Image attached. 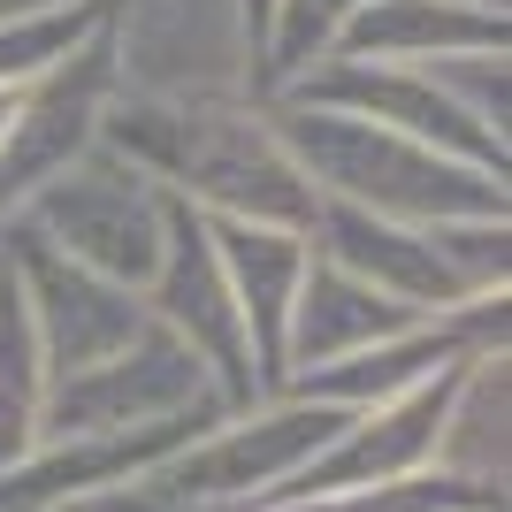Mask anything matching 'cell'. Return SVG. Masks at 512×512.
Here are the masks:
<instances>
[{"mask_svg": "<svg viewBox=\"0 0 512 512\" xmlns=\"http://www.w3.org/2000/svg\"><path fill=\"white\" fill-rule=\"evenodd\" d=\"M100 146L123 153L138 176H153L169 199L199 214H245V222H283L306 230L314 184L283 153L268 107H237L222 92H130L115 85L100 115Z\"/></svg>", "mask_w": 512, "mask_h": 512, "instance_id": "cell-1", "label": "cell"}, {"mask_svg": "<svg viewBox=\"0 0 512 512\" xmlns=\"http://www.w3.org/2000/svg\"><path fill=\"white\" fill-rule=\"evenodd\" d=\"M260 107H268L283 153L299 161V176L314 184V199H344V207H367L383 222H413V230L490 222V214L512 207L505 169L459 161L444 146H421L406 130L360 123V115H337V107H291V100H260Z\"/></svg>", "mask_w": 512, "mask_h": 512, "instance_id": "cell-2", "label": "cell"}, {"mask_svg": "<svg viewBox=\"0 0 512 512\" xmlns=\"http://www.w3.org/2000/svg\"><path fill=\"white\" fill-rule=\"evenodd\" d=\"M344 428L337 406H306V398H276V406H245L222 413L214 428H199L184 451H169L161 467L146 474L153 505L169 512H260L276 505L283 482H299L306 459H314L329 436Z\"/></svg>", "mask_w": 512, "mask_h": 512, "instance_id": "cell-3", "label": "cell"}, {"mask_svg": "<svg viewBox=\"0 0 512 512\" xmlns=\"http://www.w3.org/2000/svg\"><path fill=\"white\" fill-rule=\"evenodd\" d=\"M8 222H23L31 237H46L62 260L92 268V276L123 283V291H146L153 268H161L169 192H161L153 176H138L123 153L92 146V153H77L62 176H46Z\"/></svg>", "mask_w": 512, "mask_h": 512, "instance_id": "cell-4", "label": "cell"}, {"mask_svg": "<svg viewBox=\"0 0 512 512\" xmlns=\"http://www.w3.org/2000/svg\"><path fill=\"white\" fill-rule=\"evenodd\" d=\"M123 77H130V62H123V0H115V16L92 23L39 85H23L16 123L0 138V222L39 192L46 176H62L77 153L100 146V115Z\"/></svg>", "mask_w": 512, "mask_h": 512, "instance_id": "cell-5", "label": "cell"}, {"mask_svg": "<svg viewBox=\"0 0 512 512\" xmlns=\"http://www.w3.org/2000/svg\"><path fill=\"white\" fill-rule=\"evenodd\" d=\"M192 406H222V398H214L207 367L192 360V344L169 337L146 314V329L123 352L46 383L39 444H54V436H115V428H146V421H169V413H192Z\"/></svg>", "mask_w": 512, "mask_h": 512, "instance_id": "cell-6", "label": "cell"}, {"mask_svg": "<svg viewBox=\"0 0 512 512\" xmlns=\"http://www.w3.org/2000/svg\"><path fill=\"white\" fill-rule=\"evenodd\" d=\"M146 314L169 329V337L192 344V360L207 367L214 398L230 413H245L260 398V367H253V337H245V314L230 299V276L214 260V237H207V214L169 199V230H161V268L153 283L138 291Z\"/></svg>", "mask_w": 512, "mask_h": 512, "instance_id": "cell-7", "label": "cell"}, {"mask_svg": "<svg viewBox=\"0 0 512 512\" xmlns=\"http://www.w3.org/2000/svg\"><path fill=\"white\" fill-rule=\"evenodd\" d=\"M0 260H8L23 306H31V329H39V352H46V383L107 360V352H123V344L146 329V299H138V291H123V283H107V276H92V268H77V260H62L46 237L23 230V222H0Z\"/></svg>", "mask_w": 512, "mask_h": 512, "instance_id": "cell-8", "label": "cell"}, {"mask_svg": "<svg viewBox=\"0 0 512 512\" xmlns=\"http://www.w3.org/2000/svg\"><path fill=\"white\" fill-rule=\"evenodd\" d=\"M276 100L337 107V115H360V123L406 130V138H421V146H444V153H459V161L505 169V138L474 123L421 62H352V54H329V62H314L306 77H291Z\"/></svg>", "mask_w": 512, "mask_h": 512, "instance_id": "cell-9", "label": "cell"}, {"mask_svg": "<svg viewBox=\"0 0 512 512\" xmlns=\"http://www.w3.org/2000/svg\"><path fill=\"white\" fill-rule=\"evenodd\" d=\"M306 253L367 276L375 291L406 299L413 314H428V321L482 306V291H474V283L459 276V260L444 253V222H436V230H413V222H383V214L344 207V199H314V214H306ZM497 299H505V291H497Z\"/></svg>", "mask_w": 512, "mask_h": 512, "instance_id": "cell-10", "label": "cell"}, {"mask_svg": "<svg viewBox=\"0 0 512 512\" xmlns=\"http://www.w3.org/2000/svg\"><path fill=\"white\" fill-rule=\"evenodd\" d=\"M214 260L230 276V299L245 314V337H253V367L260 390H276L283 375V321L299 299L306 276V230H283V222H245V214H207Z\"/></svg>", "mask_w": 512, "mask_h": 512, "instance_id": "cell-11", "label": "cell"}, {"mask_svg": "<svg viewBox=\"0 0 512 512\" xmlns=\"http://www.w3.org/2000/svg\"><path fill=\"white\" fill-rule=\"evenodd\" d=\"M421 321L428 314H413L406 299H390V291H375L367 276L306 253L299 299H291V321H283V375L321 367V360H344V352H367V344H383V337H406V329H421Z\"/></svg>", "mask_w": 512, "mask_h": 512, "instance_id": "cell-12", "label": "cell"}, {"mask_svg": "<svg viewBox=\"0 0 512 512\" xmlns=\"http://www.w3.org/2000/svg\"><path fill=\"white\" fill-rule=\"evenodd\" d=\"M505 0H360L329 54L352 62H444V54H505Z\"/></svg>", "mask_w": 512, "mask_h": 512, "instance_id": "cell-13", "label": "cell"}, {"mask_svg": "<svg viewBox=\"0 0 512 512\" xmlns=\"http://www.w3.org/2000/svg\"><path fill=\"white\" fill-rule=\"evenodd\" d=\"M39 413H46V352L31 329V306L0 260V467L39 451Z\"/></svg>", "mask_w": 512, "mask_h": 512, "instance_id": "cell-14", "label": "cell"}, {"mask_svg": "<svg viewBox=\"0 0 512 512\" xmlns=\"http://www.w3.org/2000/svg\"><path fill=\"white\" fill-rule=\"evenodd\" d=\"M352 8H360V0H276L268 39H260V62H253V100H276L291 77L329 62V46H337Z\"/></svg>", "mask_w": 512, "mask_h": 512, "instance_id": "cell-15", "label": "cell"}, {"mask_svg": "<svg viewBox=\"0 0 512 512\" xmlns=\"http://www.w3.org/2000/svg\"><path fill=\"white\" fill-rule=\"evenodd\" d=\"M115 16V0H77V8H46V16H8L0 23V85H39L92 23Z\"/></svg>", "mask_w": 512, "mask_h": 512, "instance_id": "cell-16", "label": "cell"}, {"mask_svg": "<svg viewBox=\"0 0 512 512\" xmlns=\"http://www.w3.org/2000/svg\"><path fill=\"white\" fill-rule=\"evenodd\" d=\"M268 16H276V0H230V31H237V46H245V62H260Z\"/></svg>", "mask_w": 512, "mask_h": 512, "instance_id": "cell-17", "label": "cell"}, {"mask_svg": "<svg viewBox=\"0 0 512 512\" xmlns=\"http://www.w3.org/2000/svg\"><path fill=\"white\" fill-rule=\"evenodd\" d=\"M46 8H77V0H0V23L8 16H46Z\"/></svg>", "mask_w": 512, "mask_h": 512, "instance_id": "cell-18", "label": "cell"}, {"mask_svg": "<svg viewBox=\"0 0 512 512\" xmlns=\"http://www.w3.org/2000/svg\"><path fill=\"white\" fill-rule=\"evenodd\" d=\"M16 100H23V85H0V138H8V123H16Z\"/></svg>", "mask_w": 512, "mask_h": 512, "instance_id": "cell-19", "label": "cell"}]
</instances>
